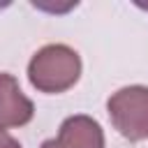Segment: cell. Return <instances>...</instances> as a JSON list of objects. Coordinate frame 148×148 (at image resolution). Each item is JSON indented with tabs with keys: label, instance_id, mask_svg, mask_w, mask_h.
Returning <instances> with one entry per match:
<instances>
[{
	"label": "cell",
	"instance_id": "cell-6",
	"mask_svg": "<svg viewBox=\"0 0 148 148\" xmlns=\"http://www.w3.org/2000/svg\"><path fill=\"white\" fill-rule=\"evenodd\" d=\"M141 7H143V9H148V5H141Z\"/></svg>",
	"mask_w": 148,
	"mask_h": 148
},
{
	"label": "cell",
	"instance_id": "cell-1",
	"mask_svg": "<svg viewBox=\"0 0 148 148\" xmlns=\"http://www.w3.org/2000/svg\"><path fill=\"white\" fill-rule=\"evenodd\" d=\"M79 74L81 58L65 44H49L39 49L28 65V79L42 92H62L79 81Z\"/></svg>",
	"mask_w": 148,
	"mask_h": 148
},
{
	"label": "cell",
	"instance_id": "cell-3",
	"mask_svg": "<svg viewBox=\"0 0 148 148\" xmlns=\"http://www.w3.org/2000/svg\"><path fill=\"white\" fill-rule=\"evenodd\" d=\"M42 148H104V132L90 116H69L62 120L56 139H46Z\"/></svg>",
	"mask_w": 148,
	"mask_h": 148
},
{
	"label": "cell",
	"instance_id": "cell-4",
	"mask_svg": "<svg viewBox=\"0 0 148 148\" xmlns=\"http://www.w3.org/2000/svg\"><path fill=\"white\" fill-rule=\"evenodd\" d=\"M32 113H35V106L21 92L18 81L12 74L0 72V132L30 123Z\"/></svg>",
	"mask_w": 148,
	"mask_h": 148
},
{
	"label": "cell",
	"instance_id": "cell-5",
	"mask_svg": "<svg viewBox=\"0 0 148 148\" xmlns=\"http://www.w3.org/2000/svg\"><path fill=\"white\" fill-rule=\"evenodd\" d=\"M0 148H21V143H18L16 139H12L9 134L0 132Z\"/></svg>",
	"mask_w": 148,
	"mask_h": 148
},
{
	"label": "cell",
	"instance_id": "cell-2",
	"mask_svg": "<svg viewBox=\"0 0 148 148\" xmlns=\"http://www.w3.org/2000/svg\"><path fill=\"white\" fill-rule=\"evenodd\" d=\"M109 118L113 127L130 141H141L148 136V88L130 86L113 92L106 102Z\"/></svg>",
	"mask_w": 148,
	"mask_h": 148
}]
</instances>
